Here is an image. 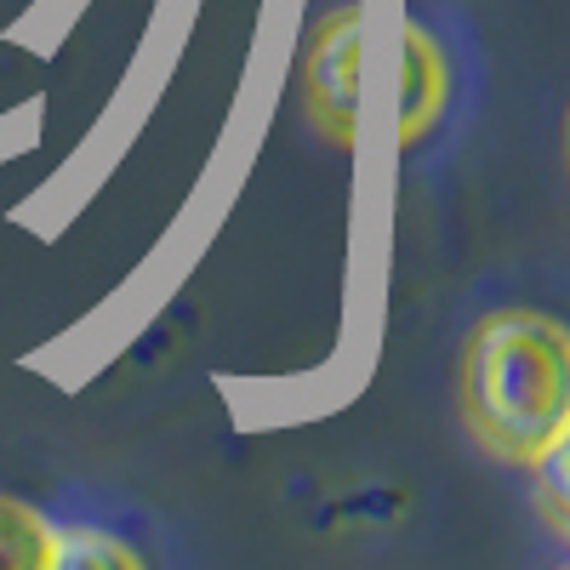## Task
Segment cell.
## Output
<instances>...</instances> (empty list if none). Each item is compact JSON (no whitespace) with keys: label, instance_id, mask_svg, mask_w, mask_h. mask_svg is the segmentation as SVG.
<instances>
[{"label":"cell","instance_id":"cell-5","mask_svg":"<svg viewBox=\"0 0 570 570\" xmlns=\"http://www.w3.org/2000/svg\"><path fill=\"white\" fill-rule=\"evenodd\" d=\"M52 570H142V553L104 525H58Z\"/></svg>","mask_w":570,"mask_h":570},{"label":"cell","instance_id":"cell-1","mask_svg":"<svg viewBox=\"0 0 570 570\" xmlns=\"http://www.w3.org/2000/svg\"><path fill=\"white\" fill-rule=\"evenodd\" d=\"M462 422L497 462H531L570 428V337L542 308H497L468 331L456 371Z\"/></svg>","mask_w":570,"mask_h":570},{"label":"cell","instance_id":"cell-2","mask_svg":"<svg viewBox=\"0 0 570 570\" xmlns=\"http://www.w3.org/2000/svg\"><path fill=\"white\" fill-rule=\"evenodd\" d=\"M360 63H365V7H331L303 46V98L331 142H354L360 131Z\"/></svg>","mask_w":570,"mask_h":570},{"label":"cell","instance_id":"cell-6","mask_svg":"<svg viewBox=\"0 0 570 570\" xmlns=\"http://www.w3.org/2000/svg\"><path fill=\"white\" fill-rule=\"evenodd\" d=\"M531 473V497H537V508H542V519L564 537V525H570V428L564 434H553L531 462H519Z\"/></svg>","mask_w":570,"mask_h":570},{"label":"cell","instance_id":"cell-3","mask_svg":"<svg viewBox=\"0 0 570 570\" xmlns=\"http://www.w3.org/2000/svg\"><path fill=\"white\" fill-rule=\"evenodd\" d=\"M445 104H451V63H445V46L428 35V23H405L400 35V120H394V137L405 142H422L445 120Z\"/></svg>","mask_w":570,"mask_h":570},{"label":"cell","instance_id":"cell-4","mask_svg":"<svg viewBox=\"0 0 570 570\" xmlns=\"http://www.w3.org/2000/svg\"><path fill=\"white\" fill-rule=\"evenodd\" d=\"M52 542L58 519L18 497H0V570H52Z\"/></svg>","mask_w":570,"mask_h":570}]
</instances>
